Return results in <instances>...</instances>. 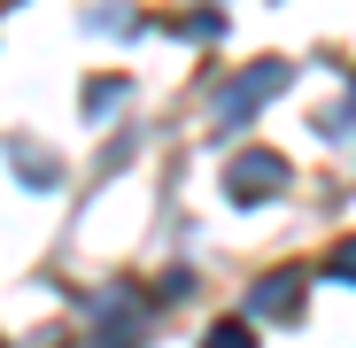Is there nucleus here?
<instances>
[{"instance_id":"5","label":"nucleus","mask_w":356,"mask_h":348,"mask_svg":"<svg viewBox=\"0 0 356 348\" xmlns=\"http://www.w3.org/2000/svg\"><path fill=\"white\" fill-rule=\"evenodd\" d=\"M202 348H256V340H248V325H209Z\"/></svg>"},{"instance_id":"6","label":"nucleus","mask_w":356,"mask_h":348,"mask_svg":"<svg viewBox=\"0 0 356 348\" xmlns=\"http://www.w3.org/2000/svg\"><path fill=\"white\" fill-rule=\"evenodd\" d=\"M333 271H341V279H356V240H348V248L333 256Z\"/></svg>"},{"instance_id":"3","label":"nucleus","mask_w":356,"mask_h":348,"mask_svg":"<svg viewBox=\"0 0 356 348\" xmlns=\"http://www.w3.org/2000/svg\"><path fill=\"white\" fill-rule=\"evenodd\" d=\"M93 348H132V295H124V286H108V295H101Z\"/></svg>"},{"instance_id":"1","label":"nucleus","mask_w":356,"mask_h":348,"mask_svg":"<svg viewBox=\"0 0 356 348\" xmlns=\"http://www.w3.org/2000/svg\"><path fill=\"white\" fill-rule=\"evenodd\" d=\"M279 85H286V63H256V70H248L241 85H225V93H217L209 108H217V124H241V116H248V108H256L264 93H279Z\"/></svg>"},{"instance_id":"4","label":"nucleus","mask_w":356,"mask_h":348,"mask_svg":"<svg viewBox=\"0 0 356 348\" xmlns=\"http://www.w3.org/2000/svg\"><path fill=\"white\" fill-rule=\"evenodd\" d=\"M294 295H302L294 271H286V279H264V286H256V310H294Z\"/></svg>"},{"instance_id":"2","label":"nucleus","mask_w":356,"mask_h":348,"mask_svg":"<svg viewBox=\"0 0 356 348\" xmlns=\"http://www.w3.org/2000/svg\"><path fill=\"white\" fill-rule=\"evenodd\" d=\"M279 186H286V163H279V155H264V147H256V155H241V163L225 170V194H232V201H264V194H279Z\"/></svg>"}]
</instances>
